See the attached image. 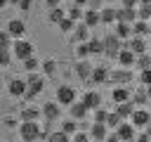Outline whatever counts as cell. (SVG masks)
Instances as JSON below:
<instances>
[{
	"instance_id": "cell-1",
	"label": "cell",
	"mask_w": 151,
	"mask_h": 142,
	"mask_svg": "<svg viewBox=\"0 0 151 142\" xmlns=\"http://www.w3.org/2000/svg\"><path fill=\"white\" fill-rule=\"evenodd\" d=\"M40 133H42V128H40L38 121H21V125H19V135H21L24 142H35V140H40Z\"/></svg>"
},
{
	"instance_id": "cell-2",
	"label": "cell",
	"mask_w": 151,
	"mask_h": 142,
	"mask_svg": "<svg viewBox=\"0 0 151 142\" xmlns=\"http://www.w3.org/2000/svg\"><path fill=\"white\" fill-rule=\"evenodd\" d=\"M9 50H12V57H17L19 62L33 57V43H28V40H24V38H14V43H12Z\"/></svg>"
},
{
	"instance_id": "cell-3",
	"label": "cell",
	"mask_w": 151,
	"mask_h": 142,
	"mask_svg": "<svg viewBox=\"0 0 151 142\" xmlns=\"http://www.w3.org/2000/svg\"><path fill=\"white\" fill-rule=\"evenodd\" d=\"M45 90V78L38 76L35 71H31V76L26 78V97H35Z\"/></svg>"
},
{
	"instance_id": "cell-4",
	"label": "cell",
	"mask_w": 151,
	"mask_h": 142,
	"mask_svg": "<svg viewBox=\"0 0 151 142\" xmlns=\"http://www.w3.org/2000/svg\"><path fill=\"white\" fill-rule=\"evenodd\" d=\"M73 102H76V90H73L71 85H59V88H57V104L68 106V104H73Z\"/></svg>"
},
{
	"instance_id": "cell-5",
	"label": "cell",
	"mask_w": 151,
	"mask_h": 142,
	"mask_svg": "<svg viewBox=\"0 0 151 142\" xmlns=\"http://www.w3.org/2000/svg\"><path fill=\"white\" fill-rule=\"evenodd\" d=\"M116 135L120 137V142H134V137H137V128L132 125V123H118V128H116Z\"/></svg>"
},
{
	"instance_id": "cell-6",
	"label": "cell",
	"mask_w": 151,
	"mask_h": 142,
	"mask_svg": "<svg viewBox=\"0 0 151 142\" xmlns=\"http://www.w3.org/2000/svg\"><path fill=\"white\" fill-rule=\"evenodd\" d=\"M101 43H104V54H109V57H116V54H118V50L123 47V45H120L123 40H120V38H116L113 33H111V36H106Z\"/></svg>"
},
{
	"instance_id": "cell-7",
	"label": "cell",
	"mask_w": 151,
	"mask_h": 142,
	"mask_svg": "<svg viewBox=\"0 0 151 142\" xmlns=\"http://www.w3.org/2000/svg\"><path fill=\"white\" fill-rule=\"evenodd\" d=\"M134 57H137V54H134L130 47H125V45H123V47L118 50V54H116L118 64H120V66H125V69H132V66H134Z\"/></svg>"
},
{
	"instance_id": "cell-8",
	"label": "cell",
	"mask_w": 151,
	"mask_h": 142,
	"mask_svg": "<svg viewBox=\"0 0 151 142\" xmlns=\"http://www.w3.org/2000/svg\"><path fill=\"white\" fill-rule=\"evenodd\" d=\"M109 80H113L116 85H125V83H130L132 80V71L130 69H116V71H109Z\"/></svg>"
},
{
	"instance_id": "cell-9",
	"label": "cell",
	"mask_w": 151,
	"mask_h": 142,
	"mask_svg": "<svg viewBox=\"0 0 151 142\" xmlns=\"http://www.w3.org/2000/svg\"><path fill=\"white\" fill-rule=\"evenodd\" d=\"M130 121H132L134 128H146V125L151 123V114H149L146 109H134L132 116H130Z\"/></svg>"
},
{
	"instance_id": "cell-10",
	"label": "cell",
	"mask_w": 151,
	"mask_h": 142,
	"mask_svg": "<svg viewBox=\"0 0 151 142\" xmlns=\"http://www.w3.org/2000/svg\"><path fill=\"white\" fill-rule=\"evenodd\" d=\"M5 31H7L12 38H24V33H26V24H24L21 19H9L7 26H5Z\"/></svg>"
},
{
	"instance_id": "cell-11",
	"label": "cell",
	"mask_w": 151,
	"mask_h": 142,
	"mask_svg": "<svg viewBox=\"0 0 151 142\" xmlns=\"http://www.w3.org/2000/svg\"><path fill=\"white\" fill-rule=\"evenodd\" d=\"M127 40H130V43H127L125 47H130L134 54H144V52H146V47H149L146 38H142V36H130Z\"/></svg>"
},
{
	"instance_id": "cell-12",
	"label": "cell",
	"mask_w": 151,
	"mask_h": 142,
	"mask_svg": "<svg viewBox=\"0 0 151 142\" xmlns=\"http://www.w3.org/2000/svg\"><path fill=\"white\" fill-rule=\"evenodd\" d=\"M61 104H57V102H45L42 104V109H40V114L47 118V121H57L59 118V114H61V109H59Z\"/></svg>"
},
{
	"instance_id": "cell-13",
	"label": "cell",
	"mask_w": 151,
	"mask_h": 142,
	"mask_svg": "<svg viewBox=\"0 0 151 142\" xmlns=\"http://www.w3.org/2000/svg\"><path fill=\"white\" fill-rule=\"evenodd\" d=\"M7 92H9L12 97H24V95H26V80H21V78H12L9 85H7Z\"/></svg>"
},
{
	"instance_id": "cell-14",
	"label": "cell",
	"mask_w": 151,
	"mask_h": 142,
	"mask_svg": "<svg viewBox=\"0 0 151 142\" xmlns=\"http://www.w3.org/2000/svg\"><path fill=\"white\" fill-rule=\"evenodd\" d=\"M80 102H83L87 109H97V106H101V95H99L97 90H87Z\"/></svg>"
},
{
	"instance_id": "cell-15",
	"label": "cell",
	"mask_w": 151,
	"mask_h": 142,
	"mask_svg": "<svg viewBox=\"0 0 151 142\" xmlns=\"http://www.w3.org/2000/svg\"><path fill=\"white\" fill-rule=\"evenodd\" d=\"M134 19H137V12H134V7H120V9H116V21L132 24Z\"/></svg>"
},
{
	"instance_id": "cell-16",
	"label": "cell",
	"mask_w": 151,
	"mask_h": 142,
	"mask_svg": "<svg viewBox=\"0 0 151 142\" xmlns=\"http://www.w3.org/2000/svg\"><path fill=\"white\" fill-rule=\"evenodd\" d=\"M99 24H116V7L106 5L99 9Z\"/></svg>"
},
{
	"instance_id": "cell-17",
	"label": "cell",
	"mask_w": 151,
	"mask_h": 142,
	"mask_svg": "<svg viewBox=\"0 0 151 142\" xmlns=\"http://www.w3.org/2000/svg\"><path fill=\"white\" fill-rule=\"evenodd\" d=\"M83 24L87 28H94L99 24V9H83Z\"/></svg>"
},
{
	"instance_id": "cell-18",
	"label": "cell",
	"mask_w": 151,
	"mask_h": 142,
	"mask_svg": "<svg viewBox=\"0 0 151 142\" xmlns=\"http://www.w3.org/2000/svg\"><path fill=\"white\" fill-rule=\"evenodd\" d=\"M130 28H132V36H142V38L149 36V21H144V19H134L130 24Z\"/></svg>"
},
{
	"instance_id": "cell-19",
	"label": "cell",
	"mask_w": 151,
	"mask_h": 142,
	"mask_svg": "<svg viewBox=\"0 0 151 142\" xmlns=\"http://www.w3.org/2000/svg\"><path fill=\"white\" fill-rule=\"evenodd\" d=\"M73 40H76V43H87V40H90V28H87L85 24L73 26Z\"/></svg>"
},
{
	"instance_id": "cell-20",
	"label": "cell",
	"mask_w": 151,
	"mask_h": 142,
	"mask_svg": "<svg viewBox=\"0 0 151 142\" xmlns=\"http://www.w3.org/2000/svg\"><path fill=\"white\" fill-rule=\"evenodd\" d=\"M113 36H116V38H120V40H127V38L132 36L130 24H125V21H116V31H113Z\"/></svg>"
},
{
	"instance_id": "cell-21",
	"label": "cell",
	"mask_w": 151,
	"mask_h": 142,
	"mask_svg": "<svg viewBox=\"0 0 151 142\" xmlns=\"http://www.w3.org/2000/svg\"><path fill=\"white\" fill-rule=\"evenodd\" d=\"M68 109H71V118H76V121H78V118H85L87 111H90L83 102H73V104H68Z\"/></svg>"
},
{
	"instance_id": "cell-22",
	"label": "cell",
	"mask_w": 151,
	"mask_h": 142,
	"mask_svg": "<svg viewBox=\"0 0 151 142\" xmlns=\"http://www.w3.org/2000/svg\"><path fill=\"white\" fill-rule=\"evenodd\" d=\"M90 78H92L94 83H104V80H109V69H106V66H92Z\"/></svg>"
},
{
	"instance_id": "cell-23",
	"label": "cell",
	"mask_w": 151,
	"mask_h": 142,
	"mask_svg": "<svg viewBox=\"0 0 151 142\" xmlns=\"http://www.w3.org/2000/svg\"><path fill=\"white\" fill-rule=\"evenodd\" d=\"M111 99H113L116 104H120V102H127V99H130V90H127V88H123V85H118V88H113V92H111Z\"/></svg>"
},
{
	"instance_id": "cell-24",
	"label": "cell",
	"mask_w": 151,
	"mask_h": 142,
	"mask_svg": "<svg viewBox=\"0 0 151 142\" xmlns=\"http://www.w3.org/2000/svg\"><path fill=\"white\" fill-rule=\"evenodd\" d=\"M132 111H134V106H132V102L127 99V102H120V104H116V114L125 121V118H130L132 116Z\"/></svg>"
},
{
	"instance_id": "cell-25",
	"label": "cell",
	"mask_w": 151,
	"mask_h": 142,
	"mask_svg": "<svg viewBox=\"0 0 151 142\" xmlns=\"http://www.w3.org/2000/svg\"><path fill=\"white\" fill-rule=\"evenodd\" d=\"M90 137L97 140V142H104V137H106V125H104V123H92V128H90Z\"/></svg>"
},
{
	"instance_id": "cell-26",
	"label": "cell",
	"mask_w": 151,
	"mask_h": 142,
	"mask_svg": "<svg viewBox=\"0 0 151 142\" xmlns=\"http://www.w3.org/2000/svg\"><path fill=\"white\" fill-rule=\"evenodd\" d=\"M42 114H40V109L38 106H26V109H21V121H38Z\"/></svg>"
},
{
	"instance_id": "cell-27",
	"label": "cell",
	"mask_w": 151,
	"mask_h": 142,
	"mask_svg": "<svg viewBox=\"0 0 151 142\" xmlns=\"http://www.w3.org/2000/svg\"><path fill=\"white\" fill-rule=\"evenodd\" d=\"M134 12H137V19L149 21V19H151V2H139V5L134 7Z\"/></svg>"
},
{
	"instance_id": "cell-28",
	"label": "cell",
	"mask_w": 151,
	"mask_h": 142,
	"mask_svg": "<svg viewBox=\"0 0 151 142\" xmlns=\"http://www.w3.org/2000/svg\"><path fill=\"white\" fill-rule=\"evenodd\" d=\"M87 50H90V54H104V43L99 38H90L87 40Z\"/></svg>"
},
{
	"instance_id": "cell-29",
	"label": "cell",
	"mask_w": 151,
	"mask_h": 142,
	"mask_svg": "<svg viewBox=\"0 0 151 142\" xmlns=\"http://www.w3.org/2000/svg\"><path fill=\"white\" fill-rule=\"evenodd\" d=\"M134 66H137L139 71H142V69H149V66H151V54H149V52L137 54V57H134Z\"/></svg>"
},
{
	"instance_id": "cell-30",
	"label": "cell",
	"mask_w": 151,
	"mask_h": 142,
	"mask_svg": "<svg viewBox=\"0 0 151 142\" xmlns=\"http://www.w3.org/2000/svg\"><path fill=\"white\" fill-rule=\"evenodd\" d=\"M76 73H78L80 78H90V73H92V66H90L85 59H80V62L76 64Z\"/></svg>"
},
{
	"instance_id": "cell-31",
	"label": "cell",
	"mask_w": 151,
	"mask_h": 142,
	"mask_svg": "<svg viewBox=\"0 0 151 142\" xmlns=\"http://www.w3.org/2000/svg\"><path fill=\"white\" fill-rule=\"evenodd\" d=\"M64 17H66V12L61 9V5H59V7H50V17H47V19H50L52 24H59Z\"/></svg>"
},
{
	"instance_id": "cell-32",
	"label": "cell",
	"mask_w": 151,
	"mask_h": 142,
	"mask_svg": "<svg viewBox=\"0 0 151 142\" xmlns=\"http://www.w3.org/2000/svg\"><path fill=\"white\" fill-rule=\"evenodd\" d=\"M40 69H42L45 76H54V73H57V62H54V59H45V62L40 64Z\"/></svg>"
},
{
	"instance_id": "cell-33",
	"label": "cell",
	"mask_w": 151,
	"mask_h": 142,
	"mask_svg": "<svg viewBox=\"0 0 151 142\" xmlns=\"http://www.w3.org/2000/svg\"><path fill=\"white\" fill-rule=\"evenodd\" d=\"M47 142H71V135H66L64 130H57L47 135Z\"/></svg>"
},
{
	"instance_id": "cell-34",
	"label": "cell",
	"mask_w": 151,
	"mask_h": 142,
	"mask_svg": "<svg viewBox=\"0 0 151 142\" xmlns=\"http://www.w3.org/2000/svg\"><path fill=\"white\" fill-rule=\"evenodd\" d=\"M123 118L116 114V111H111V114H106V121H104V125L106 128H118V123H120Z\"/></svg>"
},
{
	"instance_id": "cell-35",
	"label": "cell",
	"mask_w": 151,
	"mask_h": 142,
	"mask_svg": "<svg viewBox=\"0 0 151 142\" xmlns=\"http://www.w3.org/2000/svg\"><path fill=\"white\" fill-rule=\"evenodd\" d=\"M61 130H64L66 135H73V133L78 130V123H76V118H66V121L61 123Z\"/></svg>"
},
{
	"instance_id": "cell-36",
	"label": "cell",
	"mask_w": 151,
	"mask_h": 142,
	"mask_svg": "<svg viewBox=\"0 0 151 142\" xmlns=\"http://www.w3.org/2000/svg\"><path fill=\"white\" fill-rule=\"evenodd\" d=\"M57 26L61 28V33H71V31H73V26H76V21H73V19H68V17H64Z\"/></svg>"
},
{
	"instance_id": "cell-37",
	"label": "cell",
	"mask_w": 151,
	"mask_h": 142,
	"mask_svg": "<svg viewBox=\"0 0 151 142\" xmlns=\"http://www.w3.org/2000/svg\"><path fill=\"white\" fill-rule=\"evenodd\" d=\"M24 69L31 73V71H38L40 69V62L35 59V57H28V59H24Z\"/></svg>"
},
{
	"instance_id": "cell-38",
	"label": "cell",
	"mask_w": 151,
	"mask_h": 142,
	"mask_svg": "<svg viewBox=\"0 0 151 142\" xmlns=\"http://www.w3.org/2000/svg\"><path fill=\"white\" fill-rule=\"evenodd\" d=\"M9 62H12L9 47H0V66H9Z\"/></svg>"
},
{
	"instance_id": "cell-39",
	"label": "cell",
	"mask_w": 151,
	"mask_h": 142,
	"mask_svg": "<svg viewBox=\"0 0 151 142\" xmlns=\"http://www.w3.org/2000/svg\"><path fill=\"white\" fill-rule=\"evenodd\" d=\"M87 54H90V50H87V43H78V45H76V57H78V59H85Z\"/></svg>"
},
{
	"instance_id": "cell-40",
	"label": "cell",
	"mask_w": 151,
	"mask_h": 142,
	"mask_svg": "<svg viewBox=\"0 0 151 142\" xmlns=\"http://www.w3.org/2000/svg\"><path fill=\"white\" fill-rule=\"evenodd\" d=\"M139 83H142V85H151V66L139 71Z\"/></svg>"
},
{
	"instance_id": "cell-41",
	"label": "cell",
	"mask_w": 151,
	"mask_h": 142,
	"mask_svg": "<svg viewBox=\"0 0 151 142\" xmlns=\"http://www.w3.org/2000/svg\"><path fill=\"white\" fill-rule=\"evenodd\" d=\"M68 19H73V21H78V19H83V9L78 7V5H73L71 9H68V14H66Z\"/></svg>"
},
{
	"instance_id": "cell-42",
	"label": "cell",
	"mask_w": 151,
	"mask_h": 142,
	"mask_svg": "<svg viewBox=\"0 0 151 142\" xmlns=\"http://www.w3.org/2000/svg\"><path fill=\"white\" fill-rule=\"evenodd\" d=\"M0 47H12V36L7 31H0Z\"/></svg>"
},
{
	"instance_id": "cell-43",
	"label": "cell",
	"mask_w": 151,
	"mask_h": 142,
	"mask_svg": "<svg viewBox=\"0 0 151 142\" xmlns=\"http://www.w3.org/2000/svg\"><path fill=\"white\" fill-rule=\"evenodd\" d=\"M106 114H109V111H104L101 106H97V109H94V123H104V121H106Z\"/></svg>"
},
{
	"instance_id": "cell-44",
	"label": "cell",
	"mask_w": 151,
	"mask_h": 142,
	"mask_svg": "<svg viewBox=\"0 0 151 142\" xmlns=\"http://www.w3.org/2000/svg\"><path fill=\"white\" fill-rule=\"evenodd\" d=\"M71 142H90V135H87V133L76 130V133H73V137H71Z\"/></svg>"
},
{
	"instance_id": "cell-45",
	"label": "cell",
	"mask_w": 151,
	"mask_h": 142,
	"mask_svg": "<svg viewBox=\"0 0 151 142\" xmlns=\"http://www.w3.org/2000/svg\"><path fill=\"white\" fill-rule=\"evenodd\" d=\"M104 142H120V137H118L116 133H106V137H104Z\"/></svg>"
},
{
	"instance_id": "cell-46",
	"label": "cell",
	"mask_w": 151,
	"mask_h": 142,
	"mask_svg": "<svg viewBox=\"0 0 151 142\" xmlns=\"http://www.w3.org/2000/svg\"><path fill=\"white\" fill-rule=\"evenodd\" d=\"M19 7L26 12V9H31V0H19Z\"/></svg>"
},
{
	"instance_id": "cell-47",
	"label": "cell",
	"mask_w": 151,
	"mask_h": 142,
	"mask_svg": "<svg viewBox=\"0 0 151 142\" xmlns=\"http://www.w3.org/2000/svg\"><path fill=\"white\" fill-rule=\"evenodd\" d=\"M139 0H123V7H137Z\"/></svg>"
},
{
	"instance_id": "cell-48",
	"label": "cell",
	"mask_w": 151,
	"mask_h": 142,
	"mask_svg": "<svg viewBox=\"0 0 151 142\" xmlns=\"http://www.w3.org/2000/svg\"><path fill=\"white\" fill-rule=\"evenodd\" d=\"M47 2V7H59L61 5V0H45Z\"/></svg>"
},
{
	"instance_id": "cell-49",
	"label": "cell",
	"mask_w": 151,
	"mask_h": 142,
	"mask_svg": "<svg viewBox=\"0 0 151 142\" xmlns=\"http://www.w3.org/2000/svg\"><path fill=\"white\" fill-rule=\"evenodd\" d=\"M134 140H137V142H149V140H151V137H149V135H146V133H144V135H139V137H134Z\"/></svg>"
},
{
	"instance_id": "cell-50",
	"label": "cell",
	"mask_w": 151,
	"mask_h": 142,
	"mask_svg": "<svg viewBox=\"0 0 151 142\" xmlns=\"http://www.w3.org/2000/svg\"><path fill=\"white\" fill-rule=\"evenodd\" d=\"M144 90H146V97L151 99V85H144Z\"/></svg>"
},
{
	"instance_id": "cell-51",
	"label": "cell",
	"mask_w": 151,
	"mask_h": 142,
	"mask_svg": "<svg viewBox=\"0 0 151 142\" xmlns=\"http://www.w3.org/2000/svg\"><path fill=\"white\" fill-rule=\"evenodd\" d=\"M144 133H146V135H149V137H151V123H149V125H146V128H144Z\"/></svg>"
},
{
	"instance_id": "cell-52",
	"label": "cell",
	"mask_w": 151,
	"mask_h": 142,
	"mask_svg": "<svg viewBox=\"0 0 151 142\" xmlns=\"http://www.w3.org/2000/svg\"><path fill=\"white\" fill-rule=\"evenodd\" d=\"M85 2H87V0H76V5H78V7H83Z\"/></svg>"
},
{
	"instance_id": "cell-53",
	"label": "cell",
	"mask_w": 151,
	"mask_h": 142,
	"mask_svg": "<svg viewBox=\"0 0 151 142\" xmlns=\"http://www.w3.org/2000/svg\"><path fill=\"white\" fill-rule=\"evenodd\" d=\"M7 2H9V0H0V9H2V7L7 5Z\"/></svg>"
},
{
	"instance_id": "cell-54",
	"label": "cell",
	"mask_w": 151,
	"mask_h": 142,
	"mask_svg": "<svg viewBox=\"0 0 151 142\" xmlns=\"http://www.w3.org/2000/svg\"><path fill=\"white\" fill-rule=\"evenodd\" d=\"M149 36H151V19H149Z\"/></svg>"
},
{
	"instance_id": "cell-55",
	"label": "cell",
	"mask_w": 151,
	"mask_h": 142,
	"mask_svg": "<svg viewBox=\"0 0 151 142\" xmlns=\"http://www.w3.org/2000/svg\"><path fill=\"white\" fill-rule=\"evenodd\" d=\"M146 52H149V54H151V45H149V47H146Z\"/></svg>"
},
{
	"instance_id": "cell-56",
	"label": "cell",
	"mask_w": 151,
	"mask_h": 142,
	"mask_svg": "<svg viewBox=\"0 0 151 142\" xmlns=\"http://www.w3.org/2000/svg\"><path fill=\"white\" fill-rule=\"evenodd\" d=\"M149 142H151V140H149Z\"/></svg>"
}]
</instances>
